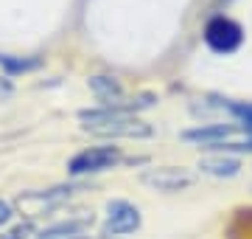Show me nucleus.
Here are the masks:
<instances>
[{"label": "nucleus", "mask_w": 252, "mask_h": 239, "mask_svg": "<svg viewBox=\"0 0 252 239\" xmlns=\"http://www.w3.org/2000/svg\"><path fill=\"white\" fill-rule=\"evenodd\" d=\"M90 84V90L95 93V99L101 101V107H107V104H115V101L124 99V84L121 79H115L112 74H95L87 79Z\"/></svg>", "instance_id": "7"}, {"label": "nucleus", "mask_w": 252, "mask_h": 239, "mask_svg": "<svg viewBox=\"0 0 252 239\" xmlns=\"http://www.w3.org/2000/svg\"><path fill=\"white\" fill-rule=\"evenodd\" d=\"M84 132L101 135V138H149L154 129L152 124L135 119V116H118L107 107H93L79 113Z\"/></svg>", "instance_id": "1"}, {"label": "nucleus", "mask_w": 252, "mask_h": 239, "mask_svg": "<svg viewBox=\"0 0 252 239\" xmlns=\"http://www.w3.org/2000/svg\"><path fill=\"white\" fill-rule=\"evenodd\" d=\"M140 208L129 200H109L107 202V220H104V237H126L140 228Z\"/></svg>", "instance_id": "4"}, {"label": "nucleus", "mask_w": 252, "mask_h": 239, "mask_svg": "<svg viewBox=\"0 0 252 239\" xmlns=\"http://www.w3.org/2000/svg\"><path fill=\"white\" fill-rule=\"evenodd\" d=\"M121 160H124L121 147H112V144H107V147H87V149H81V152H76V155L67 160V172H70L73 177L98 175V172H107V169L118 166Z\"/></svg>", "instance_id": "3"}, {"label": "nucleus", "mask_w": 252, "mask_h": 239, "mask_svg": "<svg viewBox=\"0 0 252 239\" xmlns=\"http://www.w3.org/2000/svg\"><path fill=\"white\" fill-rule=\"evenodd\" d=\"M31 234H34V225L26 222V225H17V228H11L9 234H3L0 239H31Z\"/></svg>", "instance_id": "11"}, {"label": "nucleus", "mask_w": 252, "mask_h": 239, "mask_svg": "<svg viewBox=\"0 0 252 239\" xmlns=\"http://www.w3.org/2000/svg\"><path fill=\"white\" fill-rule=\"evenodd\" d=\"M238 124H199L193 129H185L182 138L190 141V144H199L205 149H219L221 144H230L238 132Z\"/></svg>", "instance_id": "6"}, {"label": "nucleus", "mask_w": 252, "mask_h": 239, "mask_svg": "<svg viewBox=\"0 0 252 239\" xmlns=\"http://www.w3.org/2000/svg\"><path fill=\"white\" fill-rule=\"evenodd\" d=\"M42 68V56H11V54H0V71L6 76H17V74H31Z\"/></svg>", "instance_id": "9"}, {"label": "nucleus", "mask_w": 252, "mask_h": 239, "mask_svg": "<svg viewBox=\"0 0 252 239\" xmlns=\"http://www.w3.org/2000/svg\"><path fill=\"white\" fill-rule=\"evenodd\" d=\"M14 96V84H11V79H6V76H0V101H6Z\"/></svg>", "instance_id": "13"}, {"label": "nucleus", "mask_w": 252, "mask_h": 239, "mask_svg": "<svg viewBox=\"0 0 252 239\" xmlns=\"http://www.w3.org/2000/svg\"><path fill=\"white\" fill-rule=\"evenodd\" d=\"M149 189L154 192H162V194H177V192H185L193 186V175L182 166H154V169H146L140 175Z\"/></svg>", "instance_id": "5"}, {"label": "nucleus", "mask_w": 252, "mask_h": 239, "mask_svg": "<svg viewBox=\"0 0 252 239\" xmlns=\"http://www.w3.org/2000/svg\"><path fill=\"white\" fill-rule=\"evenodd\" d=\"M205 45L213 51V54H235L238 48L244 45V28L241 23H235L233 17L227 14H216L205 23Z\"/></svg>", "instance_id": "2"}, {"label": "nucleus", "mask_w": 252, "mask_h": 239, "mask_svg": "<svg viewBox=\"0 0 252 239\" xmlns=\"http://www.w3.org/2000/svg\"><path fill=\"white\" fill-rule=\"evenodd\" d=\"M199 169L210 177H235L241 172V160L233 155H224V152H216V155L199 158Z\"/></svg>", "instance_id": "8"}, {"label": "nucleus", "mask_w": 252, "mask_h": 239, "mask_svg": "<svg viewBox=\"0 0 252 239\" xmlns=\"http://www.w3.org/2000/svg\"><path fill=\"white\" fill-rule=\"evenodd\" d=\"M11 220H14V208H11L6 200H0V228H3V225H9Z\"/></svg>", "instance_id": "12"}, {"label": "nucleus", "mask_w": 252, "mask_h": 239, "mask_svg": "<svg viewBox=\"0 0 252 239\" xmlns=\"http://www.w3.org/2000/svg\"><path fill=\"white\" fill-rule=\"evenodd\" d=\"M224 107H227L230 113H233L235 119H238L241 129L252 138V101H227Z\"/></svg>", "instance_id": "10"}]
</instances>
